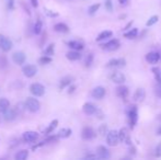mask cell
<instances>
[{"mask_svg":"<svg viewBox=\"0 0 161 160\" xmlns=\"http://www.w3.org/2000/svg\"><path fill=\"white\" fill-rule=\"evenodd\" d=\"M20 144H21V143H20V139H18V138H12V139L10 141V148H16V146H19Z\"/></svg>","mask_w":161,"mask_h":160,"instance_id":"43","label":"cell"},{"mask_svg":"<svg viewBox=\"0 0 161 160\" xmlns=\"http://www.w3.org/2000/svg\"><path fill=\"white\" fill-rule=\"evenodd\" d=\"M118 1H119V3H121V4H125V3L127 2V0H118Z\"/></svg>","mask_w":161,"mask_h":160,"instance_id":"54","label":"cell"},{"mask_svg":"<svg viewBox=\"0 0 161 160\" xmlns=\"http://www.w3.org/2000/svg\"><path fill=\"white\" fill-rule=\"evenodd\" d=\"M131 24H133V21H131V22L128 23L127 25L125 26V29H124V30H128V29H129V28H131Z\"/></svg>","mask_w":161,"mask_h":160,"instance_id":"53","label":"cell"},{"mask_svg":"<svg viewBox=\"0 0 161 160\" xmlns=\"http://www.w3.org/2000/svg\"><path fill=\"white\" fill-rule=\"evenodd\" d=\"M100 7H101V4H100V3H94V4H92V6L89 7L88 13L90 14V16H93V14H94V13H96V11L100 9Z\"/></svg>","mask_w":161,"mask_h":160,"instance_id":"37","label":"cell"},{"mask_svg":"<svg viewBox=\"0 0 161 160\" xmlns=\"http://www.w3.org/2000/svg\"><path fill=\"white\" fill-rule=\"evenodd\" d=\"M39 133L34 131H26L22 134V141H24V143H27V144L35 143V141L39 139Z\"/></svg>","mask_w":161,"mask_h":160,"instance_id":"4","label":"cell"},{"mask_svg":"<svg viewBox=\"0 0 161 160\" xmlns=\"http://www.w3.org/2000/svg\"><path fill=\"white\" fill-rule=\"evenodd\" d=\"M117 135H118V141H121V143H124L125 138L128 136L127 129L126 128H122V129H119V132H117Z\"/></svg>","mask_w":161,"mask_h":160,"instance_id":"33","label":"cell"},{"mask_svg":"<svg viewBox=\"0 0 161 160\" xmlns=\"http://www.w3.org/2000/svg\"><path fill=\"white\" fill-rule=\"evenodd\" d=\"M25 108L27 111H30L31 113H36L41 110V103L36 99V97H27L24 102Z\"/></svg>","mask_w":161,"mask_h":160,"instance_id":"1","label":"cell"},{"mask_svg":"<svg viewBox=\"0 0 161 160\" xmlns=\"http://www.w3.org/2000/svg\"><path fill=\"white\" fill-rule=\"evenodd\" d=\"M0 121H1V116H0Z\"/></svg>","mask_w":161,"mask_h":160,"instance_id":"57","label":"cell"},{"mask_svg":"<svg viewBox=\"0 0 161 160\" xmlns=\"http://www.w3.org/2000/svg\"><path fill=\"white\" fill-rule=\"evenodd\" d=\"M44 13L47 16H49V18H57L59 16L58 12H55V11H53V10L48 9V8H44Z\"/></svg>","mask_w":161,"mask_h":160,"instance_id":"39","label":"cell"},{"mask_svg":"<svg viewBox=\"0 0 161 160\" xmlns=\"http://www.w3.org/2000/svg\"><path fill=\"white\" fill-rule=\"evenodd\" d=\"M72 81H73V77L71 76H66L64 78L59 81V89L62 90V89H65L66 87H68L69 85H71Z\"/></svg>","mask_w":161,"mask_h":160,"instance_id":"23","label":"cell"},{"mask_svg":"<svg viewBox=\"0 0 161 160\" xmlns=\"http://www.w3.org/2000/svg\"><path fill=\"white\" fill-rule=\"evenodd\" d=\"M30 2H31V6L34 7V8L39 7V0H30Z\"/></svg>","mask_w":161,"mask_h":160,"instance_id":"51","label":"cell"},{"mask_svg":"<svg viewBox=\"0 0 161 160\" xmlns=\"http://www.w3.org/2000/svg\"><path fill=\"white\" fill-rule=\"evenodd\" d=\"M20 1H21V6L23 7V9H24L25 13H27L29 16H31V10H30L29 7H26V6H25V3H24V1H23V0H20Z\"/></svg>","mask_w":161,"mask_h":160,"instance_id":"47","label":"cell"},{"mask_svg":"<svg viewBox=\"0 0 161 160\" xmlns=\"http://www.w3.org/2000/svg\"><path fill=\"white\" fill-rule=\"evenodd\" d=\"M76 88H77V87H76L75 85H69V88H68V93L69 95H71V93H73V92L76 91Z\"/></svg>","mask_w":161,"mask_h":160,"instance_id":"49","label":"cell"},{"mask_svg":"<svg viewBox=\"0 0 161 160\" xmlns=\"http://www.w3.org/2000/svg\"><path fill=\"white\" fill-rule=\"evenodd\" d=\"M54 30L58 33H68L69 32V26L67 25L66 23L59 22V23H56L55 25H54Z\"/></svg>","mask_w":161,"mask_h":160,"instance_id":"25","label":"cell"},{"mask_svg":"<svg viewBox=\"0 0 161 160\" xmlns=\"http://www.w3.org/2000/svg\"><path fill=\"white\" fill-rule=\"evenodd\" d=\"M52 57L50 56H46V55H43L42 57H39V63L41 64V65H48V64H50L52 63Z\"/></svg>","mask_w":161,"mask_h":160,"instance_id":"36","label":"cell"},{"mask_svg":"<svg viewBox=\"0 0 161 160\" xmlns=\"http://www.w3.org/2000/svg\"><path fill=\"white\" fill-rule=\"evenodd\" d=\"M121 46V43L119 41L116 39H112L111 41L106 42L105 44H102L101 48L105 49V51H108V52H114V51H117Z\"/></svg>","mask_w":161,"mask_h":160,"instance_id":"8","label":"cell"},{"mask_svg":"<svg viewBox=\"0 0 161 160\" xmlns=\"http://www.w3.org/2000/svg\"><path fill=\"white\" fill-rule=\"evenodd\" d=\"M145 97H146V93H145V90L142 88H139L137 89L136 91H135L134 93V97H133V99H134L135 102H142L144 101Z\"/></svg>","mask_w":161,"mask_h":160,"instance_id":"21","label":"cell"},{"mask_svg":"<svg viewBox=\"0 0 161 160\" xmlns=\"http://www.w3.org/2000/svg\"><path fill=\"white\" fill-rule=\"evenodd\" d=\"M128 93H129V90L125 86H118L117 88H116V95H117V97L123 99V100H125V99L127 98Z\"/></svg>","mask_w":161,"mask_h":160,"instance_id":"20","label":"cell"},{"mask_svg":"<svg viewBox=\"0 0 161 160\" xmlns=\"http://www.w3.org/2000/svg\"><path fill=\"white\" fill-rule=\"evenodd\" d=\"M160 58H161V54H160Z\"/></svg>","mask_w":161,"mask_h":160,"instance_id":"58","label":"cell"},{"mask_svg":"<svg viewBox=\"0 0 161 160\" xmlns=\"http://www.w3.org/2000/svg\"><path fill=\"white\" fill-rule=\"evenodd\" d=\"M154 156L156 157H161V141L159 144L157 145V147H156V150H154Z\"/></svg>","mask_w":161,"mask_h":160,"instance_id":"46","label":"cell"},{"mask_svg":"<svg viewBox=\"0 0 161 160\" xmlns=\"http://www.w3.org/2000/svg\"><path fill=\"white\" fill-rule=\"evenodd\" d=\"M43 31V21L41 19H37L35 21V23L33 24V28H32V32L33 34H35V35H39Z\"/></svg>","mask_w":161,"mask_h":160,"instance_id":"22","label":"cell"},{"mask_svg":"<svg viewBox=\"0 0 161 160\" xmlns=\"http://www.w3.org/2000/svg\"><path fill=\"white\" fill-rule=\"evenodd\" d=\"M13 47V43L12 41H10L7 36L2 35V34H0V49L2 51V52L7 53V52H10Z\"/></svg>","mask_w":161,"mask_h":160,"instance_id":"6","label":"cell"},{"mask_svg":"<svg viewBox=\"0 0 161 160\" xmlns=\"http://www.w3.org/2000/svg\"><path fill=\"white\" fill-rule=\"evenodd\" d=\"M58 139H59V137L57 136V134H55V135H47V137L44 139V143H45V145L46 144H52V143H56V141H58Z\"/></svg>","mask_w":161,"mask_h":160,"instance_id":"31","label":"cell"},{"mask_svg":"<svg viewBox=\"0 0 161 160\" xmlns=\"http://www.w3.org/2000/svg\"><path fill=\"white\" fill-rule=\"evenodd\" d=\"M8 67V59H7L6 56H1V58H0V68L3 69V68H7Z\"/></svg>","mask_w":161,"mask_h":160,"instance_id":"41","label":"cell"},{"mask_svg":"<svg viewBox=\"0 0 161 160\" xmlns=\"http://www.w3.org/2000/svg\"><path fill=\"white\" fill-rule=\"evenodd\" d=\"M57 126H58V120H53V121L48 124V126L44 129V132H43V133H44L45 135L52 134L53 132L56 129V127H57Z\"/></svg>","mask_w":161,"mask_h":160,"instance_id":"24","label":"cell"},{"mask_svg":"<svg viewBox=\"0 0 161 160\" xmlns=\"http://www.w3.org/2000/svg\"><path fill=\"white\" fill-rule=\"evenodd\" d=\"M112 35H113V32H112V31H103V32H101L99 34L98 37L95 39H96V42H101L103 39H108V37H111Z\"/></svg>","mask_w":161,"mask_h":160,"instance_id":"29","label":"cell"},{"mask_svg":"<svg viewBox=\"0 0 161 160\" xmlns=\"http://www.w3.org/2000/svg\"><path fill=\"white\" fill-rule=\"evenodd\" d=\"M159 118H160V120H161V114H160V115H159Z\"/></svg>","mask_w":161,"mask_h":160,"instance_id":"56","label":"cell"},{"mask_svg":"<svg viewBox=\"0 0 161 160\" xmlns=\"http://www.w3.org/2000/svg\"><path fill=\"white\" fill-rule=\"evenodd\" d=\"M22 72L26 78H33L37 74V67L33 64H26L22 67Z\"/></svg>","mask_w":161,"mask_h":160,"instance_id":"7","label":"cell"},{"mask_svg":"<svg viewBox=\"0 0 161 160\" xmlns=\"http://www.w3.org/2000/svg\"><path fill=\"white\" fill-rule=\"evenodd\" d=\"M82 111L87 115H94L98 111V108L91 102H85V104L82 105Z\"/></svg>","mask_w":161,"mask_h":160,"instance_id":"11","label":"cell"},{"mask_svg":"<svg viewBox=\"0 0 161 160\" xmlns=\"http://www.w3.org/2000/svg\"><path fill=\"white\" fill-rule=\"evenodd\" d=\"M14 110H16V114H18V116L21 114H23V112L25 111L26 108H25V104L24 103H22V102H19V103H16V108H13Z\"/></svg>","mask_w":161,"mask_h":160,"instance_id":"30","label":"cell"},{"mask_svg":"<svg viewBox=\"0 0 161 160\" xmlns=\"http://www.w3.org/2000/svg\"><path fill=\"white\" fill-rule=\"evenodd\" d=\"M137 34H138V29H131L129 30L128 32H126L124 34V36L126 39H133L135 37H137Z\"/></svg>","mask_w":161,"mask_h":160,"instance_id":"32","label":"cell"},{"mask_svg":"<svg viewBox=\"0 0 161 160\" xmlns=\"http://www.w3.org/2000/svg\"><path fill=\"white\" fill-rule=\"evenodd\" d=\"M157 134L158 135H161V127L159 128V129H158V132H157Z\"/></svg>","mask_w":161,"mask_h":160,"instance_id":"55","label":"cell"},{"mask_svg":"<svg viewBox=\"0 0 161 160\" xmlns=\"http://www.w3.org/2000/svg\"><path fill=\"white\" fill-rule=\"evenodd\" d=\"M106 133H108V126L105 124L101 125V126L99 127V134H101L102 136H103V135H106Z\"/></svg>","mask_w":161,"mask_h":160,"instance_id":"44","label":"cell"},{"mask_svg":"<svg viewBox=\"0 0 161 160\" xmlns=\"http://www.w3.org/2000/svg\"><path fill=\"white\" fill-rule=\"evenodd\" d=\"M104 6H105V9L108 10V12H112L113 11V2H112V0H105L104 2Z\"/></svg>","mask_w":161,"mask_h":160,"instance_id":"42","label":"cell"},{"mask_svg":"<svg viewBox=\"0 0 161 160\" xmlns=\"http://www.w3.org/2000/svg\"><path fill=\"white\" fill-rule=\"evenodd\" d=\"M105 93H106L105 89L103 88V87H101V86H98V87H95V88L92 90L91 95L95 100H101V99H103L105 97Z\"/></svg>","mask_w":161,"mask_h":160,"instance_id":"13","label":"cell"},{"mask_svg":"<svg viewBox=\"0 0 161 160\" xmlns=\"http://www.w3.org/2000/svg\"><path fill=\"white\" fill-rule=\"evenodd\" d=\"M14 3H16V0H8V8L10 10L14 9Z\"/></svg>","mask_w":161,"mask_h":160,"instance_id":"48","label":"cell"},{"mask_svg":"<svg viewBox=\"0 0 161 160\" xmlns=\"http://www.w3.org/2000/svg\"><path fill=\"white\" fill-rule=\"evenodd\" d=\"M146 60H147L149 64H157L159 60H160V54L157 52H150L148 53L146 55Z\"/></svg>","mask_w":161,"mask_h":160,"instance_id":"18","label":"cell"},{"mask_svg":"<svg viewBox=\"0 0 161 160\" xmlns=\"http://www.w3.org/2000/svg\"><path fill=\"white\" fill-rule=\"evenodd\" d=\"M96 156L100 159H108L111 157V154H110L108 149L105 146H99L96 148Z\"/></svg>","mask_w":161,"mask_h":160,"instance_id":"15","label":"cell"},{"mask_svg":"<svg viewBox=\"0 0 161 160\" xmlns=\"http://www.w3.org/2000/svg\"><path fill=\"white\" fill-rule=\"evenodd\" d=\"M95 136H96L95 131L92 127H90V126H85V127L82 128V132H81L82 139H85V141H91Z\"/></svg>","mask_w":161,"mask_h":160,"instance_id":"9","label":"cell"},{"mask_svg":"<svg viewBox=\"0 0 161 160\" xmlns=\"http://www.w3.org/2000/svg\"><path fill=\"white\" fill-rule=\"evenodd\" d=\"M10 108V101L7 98H0V113H3Z\"/></svg>","mask_w":161,"mask_h":160,"instance_id":"27","label":"cell"},{"mask_svg":"<svg viewBox=\"0 0 161 160\" xmlns=\"http://www.w3.org/2000/svg\"><path fill=\"white\" fill-rule=\"evenodd\" d=\"M46 36H47V34H46V33H43L42 39H41V43H39L41 45H43V43H44V42L46 41Z\"/></svg>","mask_w":161,"mask_h":160,"instance_id":"52","label":"cell"},{"mask_svg":"<svg viewBox=\"0 0 161 160\" xmlns=\"http://www.w3.org/2000/svg\"><path fill=\"white\" fill-rule=\"evenodd\" d=\"M54 53H55V45L54 44H49L45 49H44V55L46 56H50L52 57L54 55Z\"/></svg>","mask_w":161,"mask_h":160,"instance_id":"35","label":"cell"},{"mask_svg":"<svg viewBox=\"0 0 161 160\" xmlns=\"http://www.w3.org/2000/svg\"><path fill=\"white\" fill-rule=\"evenodd\" d=\"M26 60V56L25 54L21 51H18V52H14L12 54V62L16 64V65H23Z\"/></svg>","mask_w":161,"mask_h":160,"instance_id":"10","label":"cell"},{"mask_svg":"<svg viewBox=\"0 0 161 160\" xmlns=\"http://www.w3.org/2000/svg\"><path fill=\"white\" fill-rule=\"evenodd\" d=\"M110 78H111V80L114 83H117V85H122V83H124L125 82V76L123 75V72L121 71H114L112 72L111 76H110Z\"/></svg>","mask_w":161,"mask_h":160,"instance_id":"14","label":"cell"},{"mask_svg":"<svg viewBox=\"0 0 161 160\" xmlns=\"http://www.w3.org/2000/svg\"><path fill=\"white\" fill-rule=\"evenodd\" d=\"M158 20H159V16H152L150 18V19L148 20L147 23H146V25L147 26H152L154 24V23H157L158 22Z\"/></svg>","mask_w":161,"mask_h":160,"instance_id":"40","label":"cell"},{"mask_svg":"<svg viewBox=\"0 0 161 160\" xmlns=\"http://www.w3.org/2000/svg\"><path fill=\"white\" fill-rule=\"evenodd\" d=\"M27 157H29V150L27 149H21V150L16 151V154L14 155L16 160H25Z\"/></svg>","mask_w":161,"mask_h":160,"instance_id":"26","label":"cell"},{"mask_svg":"<svg viewBox=\"0 0 161 160\" xmlns=\"http://www.w3.org/2000/svg\"><path fill=\"white\" fill-rule=\"evenodd\" d=\"M127 116H128V121H129L131 127L134 128V126L136 125V123H137V118H138L137 108L134 106V105H131V106L127 109Z\"/></svg>","mask_w":161,"mask_h":160,"instance_id":"3","label":"cell"},{"mask_svg":"<svg viewBox=\"0 0 161 160\" xmlns=\"http://www.w3.org/2000/svg\"><path fill=\"white\" fill-rule=\"evenodd\" d=\"M30 92L32 93V95L39 98V97H43L45 95V87L42 85V83H39V82H34L32 85L30 86Z\"/></svg>","mask_w":161,"mask_h":160,"instance_id":"2","label":"cell"},{"mask_svg":"<svg viewBox=\"0 0 161 160\" xmlns=\"http://www.w3.org/2000/svg\"><path fill=\"white\" fill-rule=\"evenodd\" d=\"M96 158H98V156L93 154H88L87 156H85V159H96Z\"/></svg>","mask_w":161,"mask_h":160,"instance_id":"50","label":"cell"},{"mask_svg":"<svg viewBox=\"0 0 161 160\" xmlns=\"http://www.w3.org/2000/svg\"><path fill=\"white\" fill-rule=\"evenodd\" d=\"M66 57H67V59H68V60H70V62H76V60L81 59L82 55H81V53L79 52V51L71 49V51H69V52L66 54Z\"/></svg>","mask_w":161,"mask_h":160,"instance_id":"17","label":"cell"},{"mask_svg":"<svg viewBox=\"0 0 161 160\" xmlns=\"http://www.w3.org/2000/svg\"><path fill=\"white\" fill-rule=\"evenodd\" d=\"M154 93L157 95V97L161 98V83H159V82L154 87Z\"/></svg>","mask_w":161,"mask_h":160,"instance_id":"45","label":"cell"},{"mask_svg":"<svg viewBox=\"0 0 161 160\" xmlns=\"http://www.w3.org/2000/svg\"><path fill=\"white\" fill-rule=\"evenodd\" d=\"M93 59H94V55H93L92 53H89L85 58V67H91V65L93 64Z\"/></svg>","mask_w":161,"mask_h":160,"instance_id":"34","label":"cell"},{"mask_svg":"<svg viewBox=\"0 0 161 160\" xmlns=\"http://www.w3.org/2000/svg\"><path fill=\"white\" fill-rule=\"evenodd\" d=\"M67 46H68L69 48L71 49H75V51H82V49L85 48V44L80 41H68L67 42Z\"/></svg>","mask_w":161,"mask_h":160,"instance_id":"19","label":"cell"},{"mask_svg":"<svg viewBox=\"0 0 161 160\" xmlns=\"http://www.w3.org/2000/svg\"><path fill=\"white\" fill-rule=\"evenodd\" d=\"M72 131L70 128H62V129H59L58 133H57V136L59 138H68L70 135H71Z\"/></svg>","mask_w":161,"mask_h":160,"instance_id":"28","label":"cell"},{"mask_svg":"<svg viewBox=\"0 0 161 160\" xmlns=\"http://www.w3.org/2000/svg\"><path fill=\"white\" fill-rule=\"evenodd\" d=\"M151 70H152V72H154V77H156L157 82L161 83V69L158 68V67H154Z\"/></svg>","mask_w":161,"mask_h":160,"instance_id":"38","label":"cell"},{"mask_svg":"<svg viewBox=\"0 0 161 160\" xmlns=\"http://www.w3.org/2000/svg\"><path fill=\"white\" fill-rule=\"evenodd\" d=\"M126 65V60L124 58H113L111 60H108L106 64V67H124Z\"/></svg>","mask_w":161,"mask_h":160,"instance_id":"16","label":"cell"},{"mask_svg":"<svg viewBox=\"0 0 161 160\" xmlns=\"http://www.w3.org/2000/svg\"><path fill=\"white\" fill-rule=\"evenodd\" d=\"M1 114H2V118L6 122H12L18 118V114H16V112L14 109L9 108L7 111H4L3 113H1Z\"/></svg>","mask_w":161,"mask_h":160,"instance_id":"12","label":"cell"},{"mask_svg":"<svg viewBox=\"0 0 161 160\" xmlns=\"http://www.w3.org/2000/svg\"><path fill=\"white\" fill-rule=\"evenodd\" d=\"M106 143H108V146H112V147L117 146V144L119 143L117 131L112 129V131H108V133H106Z\"/></svg>","mask_w":161,"mask_h":160,"instance_id":"5","label":"cell"}]
</instances>
